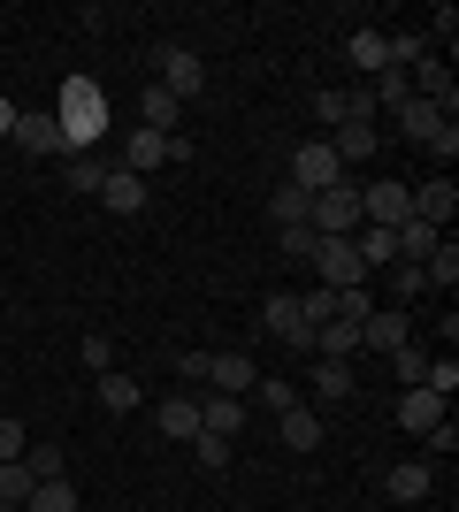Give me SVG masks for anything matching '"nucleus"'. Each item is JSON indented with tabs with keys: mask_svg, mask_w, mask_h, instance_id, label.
<instances>
[{
	"mask_svg": "<svg viewBox=\"0 0 459 512\" xmlns=\"http://www.w3.org/2000/svg\"><path fill=\"white\" fill-rule=\"evenodd\" d=\"M54 123H62V146L69 153H92L100 138H108V85L100 77H62L54 85Z\"/></svg>",
	"mask_w": 459,
	"mask_h": 512,
	"instance_id": "f257e3e1",
	"label": "nucleus"
},
{
	"mask_svg": "<svg viewBox=\"0 0 459 512\" xmlns=\"http://www.w3.org/2000/svg\"><path fill=\"white\" fill-rule=\"evenodd\" d=\"M153 85H161V92H176V100H184V107H192L199 100V92H207V62H199V46H153Z\"/></svg>",
	"mask_w": 459,
	"mask_h": 512,
	"instance_id": "f03ea898",
	"label": "nucleus"
},
{
	"mask_svg": "<svg viewBox=\"0 0 459 512\" xmlns=\"http://www.w3.org/2000/svg\"><path fill=\"white\" fill-rule=\"evenodd\" d=\"M306 230L314 237H352L360 230V184H329V192H314V214H306Z\"/></svg>",
	"mask_w": 459,
	"mask_h": 512,
	"instance_id": "7ed1b4c3",
	"label": "nucleus"
},
{
	"mask_svg": "<svg viewBox=\"0 0 459 512\" xmlns=\"http://www.w3.org/2000/svg\"><path fill=\"white\" fill-rule=\"evenodd\" d=\"M16 153H39V161H69L62 146V123H54V107H16Z\"/></svg>",
	"mask_w": 459,
	"mask_h": 512,
	"instance_id": "20e7f679",
	"label": "nucleus"
},
{
	"mask_svg": "<svg viewBox=\"0 0 459 512\" xmlns=\"http://www.w3.org/2000/svg\"><path fill=\"white\" fill-rule=\"evenodd\" d=\"M314 115H322V130L375 123V100H368V85H314Z\"/></svg>",
	"mask_w": 459,
	"mask_h": 512,
	"instance_id": "39448f33",
	"label": "nucleus"
},
{
	"mask_svg": "<svg viewBox=\"0 0 459 512\" xmlns=\"http://www.w3.org/2000/svg\"><path fill=\"white\" fill-rule=\"evenodd\" d=\"M284 184H299V192H329V184H345V169H337L329 138H306V146H291V176H284Z\"/></svg>",
	"mask_w": 459,
	"mask_h": 512,
	"instance_id": "423d86ee",
	"label": "nucleus"
},
{
	"mask_svg": "<svg viewBox=\"0 0 459 512\" xmlns=\"http://www.w3.org/2000/svg\"><path fill=\"white\" fill-rule=\"evenodd\" d=\"M414 214V192L398 184V176H375V184H360V222H375V230H398Z\"/></svg>",
	"mask_w": 459,
	"mask_h": 512,
	"instance_id": "0eeeda50",
	"label": "nucleus"
},
{
	"mask_svg": "<svg viewBox=\"0 0 459 512\" xmlns=\"http://www.w3.org/2000/svg\"><path fill=\"white\" fill-rule=\"evenodd\" d=\"M314 268H322V291L368 283V268H360V253H352V237H322V245H314Z\"/></svg>",
	"mask_w": 459,
	"mask_h": 512,
	"instance_id": "6e6552de",
	"label": "nucleus"
},
{
	"mask_svg": "<svg viewBox=\"0 0 459 512\" xmlns=\"http://www.w3.org/2000/svg\"><path fill=\"white\" fill-rule=\"evenodd\" d=\"M398 344H414V314L406 306H375L360 321V352H398Z\"/></svg>",
	"mask_w": 459,
	"mask_h": 512,
	"instance_id": "1a4fd4ad",
	"label": "nucleus"
},
{
	"mask_svg": "<svg viewBox=\"0 0 459 512\" xmlns=\"http://www.w3.org/2000/svg\"><path fill=\"white\" fill-rule=\"evenodd\" d=\"M406 192H414V222L452 230V214H459V184H452V176H429V184H406Z\"/></svg>",
	"mask_w": 459,
	"mask_h": 512,
	"instance_id": "9d476101",
	"label": "nucleus"
},
{
	"mask_svg": "<svg viewBox=\"0 0 459 512\" xmlns=\"http://www.w3.org/2000/svg\"><path fill=\"white\" fill-rule=\"evenodd\" d=\"M253 383H261V367L245 360V352H207V390H222V398H253Z\"/></svg>",
	"mask_w": 459,
	"mask_h": 512,
	"instance_id": "9b49d317",
	"label": "nucleus"
},
{
	"mask_svg": "<svg viewBox=\"0 0 459 512\" xmlns=\"http://www.w3.org/2000/svg\"><path fill=\"white\" fill-rule=\"evenodd\" d=\"M429 482H437V467H429V459H398V467H383V497H391V505H421V497H429Z\"/></svg>",
	"mask_w": 459,
	"mask_h": 512,
	"instance_id": "f8f14e48",
	"label": "nucleus"
},
{
	"mask_svg": "<svg viewBox=\"0 0 459 512\" xmlns=\"http://www.w3.org/2000/svg\"><path fill=\"white\" fill-rule=\"evenodd\" d=\"M261 329H268L276 344H299V352H306V314H299V291H276V299L261 306Z\"/></svg>",
	"mask_w": 459,
	"mask_h": 512,
	"instance_id": "ddd939ff",
	"label": "nucleus"
},
{
	"mask_svg": "<svg viewBox=\"0 0 459 512\" xmlns=\"http://www.w3.org/2000/svg\"><path fill=\"white\" fill-rule=\"evenodd\" d=\"M169 138H176V130H169ZM169 138H161V130H146V123H138L131 138H123V153H115V169H131V176L161 169V161H169Z\"/></svg>",
	"mask_w": 459,
	"mask_h": 512,
	"instance_id": "4468645a",
	"label": "nucleus"
},
{
	"mask_svg": "<svg viewBox=\"0 0 459 512\" xmlns=\"http://www.w3.org/2000/svg\"><path fill=\"white\" fill-rule=\"evenodd\" d=\"M437 421H452V398H437V390H406L398 398V428L406 436H429Z\"/></svg>",
	"mask_w": 459,
	"mask_h": 512,
	"instance_id": "2eb2a0df",
	"label": "nucleus"
},
{
	"mask_svg": "<svg viewBox=\"0 0 459 512\" xmlns=\"http://www.w3.org/2000/svg\"><path fill=\"white\" fill-rule=\"evenodd\" d=\"M245 398H222V390H199V428H207V436H230V444H238V428H245Z\"/></svg>",
	"mask_w": 459,
	"mask_h": 512,
	"instance_id": "dca6fc26",
	"label": "nucleus"
},
{
	"mask_svg": "<svg viewBox=\"0 0 459 512\" xmlns=\"http://www.w3.org/2000/svg\"><path fill=\"white\" fill-rule=\"evenodd\" d=\"M153 428L176 436V444H192V436H199V398H192V390H169V398L153 406Z\"/></svg>",
	"mask_w": 459,
	"mask_h": 512,
	"instance_id": "f3484780",
	"label": "nucleus"
},
{
	"mask_svg": "<svg viewBox=\"0 0 459 512\" xmlns=\"http://www.w3.org/2000/svg\"><path fill=\"white\" fill-rule=\"evenodd\" d=\"M108 169H115L108 153H69V161H62V184H69V192H77V199H100V184H108Z\"/></svg>",
	"mask_w": 459,
	"mask_h": 512,
	"instance_id": "a211bd4d",
	"label": "nucleus"
},
{
	"mask_svg": "<svg viewBox=\"0 0 459 512\" xmlns=\"http://www.w3.org/2000/svg\"><path fill=\"white\" fill-rule=\"evenodd\" d=\"M329 153H337V169H352V161H375L383 138H375V123H345V130H329Z\"/></svg>",
	"mask_w": 459,
	"mask_h": 512,
	"instance_id": "6ab92c4d",
	"label": "nucleus"
},
{
	"mask_svg": "<svg viewBox=\"0 0 459 512\" xmlns=\"http://www.w3.org/2000/svg\"><path fill=\"white\" fill-rule=\"evenodd\" d=\"M444 123H452V115H444L437 100H406V107H398V138H414V146H429Z\"/></svg>",
	"mask_w": 459,
	"mask_h": 512,
	"instance_id": "aec40b11",
	"label": "nucleus"
},
{
	"mask_svg": "<svg viewBox=\"0 0 459 512\" xmlns=\"http://www.w3.org/2000/svg\"><path fill=\"white\" fill-rule=\"evenodd\" d=\"M421 276H429V291H444V299L459 291V237H452V230L437 237V253L421 260Z\"/></svg>",
	"mask_w": 459,
	"mask_h": 512,
	"instance_id": "412c9836",
	"label": "nucleus"
},
{
	"mask_svg": "<svg viewBox=\"0 0 459 512\" xmlns=\"http://www.w3.org/2000/svg\"><path fill=\"white\" fill-rule=\"evenodd\" d=\"M276 436H284L291 451H322V413H314V406H291V413H276Z\"/></svg>",
	"mask_w": 459,
	"mask_h": 512,
	"instance_id": "4be33fe9",
	"label": "nucleus"
},
{
	"mask_svg": "<svg viewBox=\"0 0 459 512\" xmlns=\"http://www.w3.org/2000/svg\"><path fill=\"white\" fill-rule=\"evenodd\" d=\"M176 115H184V100H176V92L138 85V123H146V130H161V138H169V130H176Z\"/></svg>",
	"mask_w": 459,
	"mask_h": 512,
	"instance_id": "5701e85b",
	"label": "nucleus"
},
{
	"mask_svg": "<svg viewBox=\"0 0 459 512\" xmlns=\"http://www.w3.org/2000/svg\"><path fill=\"white\" fill-rule=\"evenodd\" d=\"M100 207H108V214H138V207H146V176L108 169V184H100Z\"/></svg>",
	"mask_w": 459,
	"mask_h": 512,
	"instance_id": "b1692460",
	"label": "nucleus"
},
{
	"mask_svg": "<svg viewBox=\"0 0 459 512\" xmlns=\"http://www.w3.org/2000/svg\"><path fill=\"white\" fill-rule=\"evenodd\" d=\"M306 352H314V360H352V352H360V321H322Z\"/></svg>",
	"mask_w": 459,
	"mask_h": 512,
	"instance_id": "393cba45",
	"label": "nucleus"
},
{
	"mask_svg": "<svg viewBox=\"0 0 459 512\" xmlns=\"http://www.w3.org/2000/svg\"><path fill=\"white\" fill-rule=\"evenodd\" d=\"M345 54H352V69H360V77H383V69H391V39H383V31H352Z\"/></svg>",
	"mask_w": 459,
	"mask_h": 512,
	"instance_id": "a878e982",
	"label": "nucleus"
},
{
	"mask_svg": "<svg viewBox=\"0 0 459 512\" xmlns=\"http://www.w3.org/2000/svg\"><path fill=\"white\" fill-rule=\"evenodd\" d=\"M352 253H360V268L375 276V268H391V260H398V237L375 230V222H360V230H352Z\"/></svg>",
	"mask_w": 459,
	"mask_h": 512,
	"instance_id": "bb28decb",
	"label": "nucleus"
},
{
	"mask_svg": "<svg viewBox=\"0 0 459 512\" xmlns=\"http://www.w3.org/2000/svg\"><path fill=\"white\" fill-rule=\"evenodd\" d=\"M306 214H314V192H299V184H276V192H268V222H276V230H299Z\"/></svg>",
	"mask_w": 459,
	"mask_h": 512,
	"instance_id": "cd10ccee",
	"label": "nucleus"
},
{
	"mask_svg": "<svg viewBox=\"0 0 459 512\" xmlns=\"http://www.w3.org/2000/svg\"><path fill=\"white\" fill-rule=\"evenodd\" d=\"M306 390H314L322 406H337V398H352V390H360V383H352V360H314V383H306Z\"/></svg>",
	"mask_w": 459,
	"mask_h": 512,
	"instance_id": "c85d7f7f",
	"label": "nucleus"
},
{
	"mask_svg": "<svg viewBox=\"0 0 459 512\" xmlns=\"http://www.w3.org/2000/svg\"><path fill=\"white\" fill-rule=\"evenodd\" d=\"M245 406H268V413H291V406H306V398H299V383H284V375H261V383H253V398H245Z\"/></svg>",
	"mask_w": 459,
	"mask_h": 512,
	"instance_id": "c756f323",
	"label": "nucleus"
},
{
	"mask_svg": "<svg viewBox=\"0 0 459 512\" xmlns=\"http://www.w3.org/2000/svg\"><path fill=\"white\" fill-rule=\"evenodd\" d=\"M23 467H31V482H62L69 459H62V444H23Z\"/></svg>",
	"mask_w": 459,
	"mask_h": 512,
	"instance_id": "7c9ffc66",
	"label": "nucleus"
},
{
	"mask_svg": "<svg viewBox=\"0 0 459 512\" xmlns=\"http://www.w3.org/2000/svg\"><path fill=\"white\" fill-rule=\"evenodd\" d=\"M31 490H39V482H31V467H23V459H8V467H0V505L23 512V505H31Z\"/></svg>",
	"mask_w": 459,
	"mask_h": 512,
	"instance_id": "2f4dec72",
	"label": "nucleus"
},
{
	"mask_svg": "<svg viewBox=\"0 0 459 512\" xmlns=\"http://www.w3.org/2000/svg\"><path fill=\"white\" fill-rule=\"evenodd\" d=\"M100 406H108V413H131V406H138V375L108 367V375H100Z\"/></svg>",
	"mask_w": 459,
	"mask_h": 512,
	"instance_id": "473e14b6",
	"label": "nucleus"
},
{
	"mask_svg": "<svg viewBox=\"0 0 459 512\" xmlns=\"http://www.w3.org/2000/svg\"><path fill=\"white\" fill-rule=\"evenodd\" d=\"M23 512H77V482H69V474H62V482H39Z\"/></svg>",
	"mask_w": 459,
	"mask_h": 512,
	"instance_id": "72a5a7b5",
	"label": "nucleus"
},
{
	"mask_svg": "<svg viewBox=\"0 0 459 512\" xmlns=\"http://www.w3.org/2000/svg\"><path fill=\"white\" fill-rule=\"evenodd\" d=\"M368 100H375V107H391V115H398V107L414 100V85H406V69H383V77L368 85Z\"/></svg>",
	"mask_w": 459,
	"mask_h": 512,
	"instance_id": "f704fd0d",
	"label": "nucleus"
},
{
	"mask_svg": "<svg viewBox=\"0 0 459 512\" xmlns=\"http://www.w3.org/2000/svg\"><path fill=\"white\" fill-rule=\"evenodd\" d=\"M421 390L452 398V390H459V352H429V375H421Z\"/></svg>",
	"mask_w": 459,
	"mask_h": 512,
	"instance_id": "c9c22d12",
	"label": "nucleus"
},
{
	"mask_svg": "<svg viewBox=\"0 0 459 512\" xmlns=\"http://www.w3.org/2000/svg\"><path fill=\"white\" fill-rule=\"evenodd\" d=\"M391 375H398L406 390H421V375H429V352H421V344H398V352H391Z\"/></svg>",
	"mask_w": 459,
	"mask_h": 512,
	"instance_id": "e433bc0d",
	"label": "nucleus"
},
{
	"mask_svg": "<svg viewBox=\"0 0 459 512\" xmlns=\"http://www.w3.org/2000/svg\"><path fill=\"white\" fill-rule=\"evenodd\" d=\"M192 451H199V467H207V474H222L238 444H230V436H207V428H199V436H192Z\"/></svg>",
	"mask_w": 459,
	"mask_h": 512,
	"instance_id": "4c0bfd02",
	"label": "nucleus"
},
{
	"mask_svg": "<svg viewBox=\"0 0 459 512\" xmlns=\"http://www.w3.org/2000/svg\"><path fill=\"white\" fill-rule=\"evenodd\" d=\"M391 291H398V306L429 291V276H421V260H391Z\"/></svg>",
	"mask_w": 459,
	"mask_h": 512,
	"instance_id": "58836bf2",
	"label": "nucleus"
},
{
	"mask_svg": "<svg viewBox=\"0 0 459 512\" xmlns=\"http://www.w3.org/2000/svg\"><path fill=\"white\" fill-rule=\"evenodd\" d=\"M77 360H85L92 375H108V367H115V337H108V329H92V337L77 344Z\"/></svg>",
	"mask_w": 459,
	"mask_h": 512,
	"instance_id": "ea45409f",
	"label": "nucleus"
},
{
	"mask_svg": "<svg viewBox=\"0 0 459 512\" xmlns=\"http://www.w3.org/2000/svg\"><path fill=\"white\" fill-rule=\"evenodd\" d=\"M452 451H459V428H452V421H437L429 436H421V459H429V467H437V459H452Z\"/></svg>",
	"mask_w": 459,
	"mask_h": 512,
	"instance_id": "a19ab883",
	"label": "nucleus"
},
{
	"mask_svg": "<svg viewBox=\"0 0 459 512\" xmlns=\"http://www.w3.org/2000/svg\"><path fill=\"white\" fill-rule=\"evenodd\" d=\"M276 245H284V260H314V245H322V237L299 222V230H276Z\"/></svg>",
	"mask_w": 459,
	"mask_h": 512,
	"instance_id": "79ce46f5",
	"label": "nucleus"
},
{
	"mask_svg": "<svg viewBox=\"0 0 459 512\" xmlns=\"http://www.w3.org/2000/svg\"><path fill=\"white\" fill-rule=\"evenodd\" d=\"M176 375H184V383H199V390H207V344H192V352H176Z\"/></svg>",
	"mask_w": 459,
	"mask_h": 512,
	"instance_id": "37998d69",
	"label": "nucleus"
},
{
	"mask_svg": "<svg viewBox=\"0 0 459 512\" xmlns=\"http://www.w3.org/2000/svg\"><path fill=\"white\" fill-rule=\"evenodd\" d=\"M429 153H437L444 169H452V153H459V123H444V130H437V138H429Z\"/></svg>",
	"mask_w": 459,
	"mask_h": 512,
	"instance_id": "c03bdc74",
	"label": "nucleus"
},
{
	"mask_svg": "<svg viewBox=\"0 0 459 512\" xmlns=\"http://www.w3.org/2000/svg\"><path fill=\"white\" fill-rule=\"evenodd\" d=\"M8 459H23V428L16 421H0V467H8Z\"/></svg>",
	"mask_w": 459,
	"mask_h": 512,
	"instance_id": "a18cd8bd",
	"label": "nucleus"
},
{
	"mask_svg": "<svg viewBox=\"0 0 459 512\" xmlns=\"http://www.w3.org/2000/svg\"><path fill=\"white\" fill-rule=\"evenodd\" d=\"M8 130H16V100H8V92H0V138H8Z\"/></svg>",
	"mask_w": 459,
	"mask_h": 512,
	"instance_id": "49530a36",
	"label": "nucleus"
}]
</instances>
